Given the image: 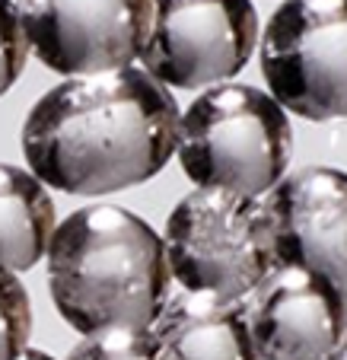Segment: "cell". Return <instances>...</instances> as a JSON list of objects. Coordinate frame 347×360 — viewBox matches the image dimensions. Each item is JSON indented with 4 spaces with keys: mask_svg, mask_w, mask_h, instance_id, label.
I'll return each instance as SVG.
<instances>
[{
    "mask_svg": "<svg viewBox=\"0 0 347 360\" xmlns=\"http://www.w3.org/2000/svg\"><path fill=\"white\" fill-rule=\"evenodd\" d=\"M178 105L147 70L74 77L32 105L22 153L41 185L80 198L153 179L176 153Z\"/></svg>",
    "mask_w": 347,
    "mask_h": 360,
    "instance_id": "obj_1",
    "label": "cell"
},
{
    "mask_svg": "<svg viewBox=\"0 0 347 360\" xmlns=\"http://www.w3.org/2000/svg\"><path fill=\"white\" fill-rule=\"evenodd\" d=\"M48 287L83 338L105 328H153L172 293L163 236L115 204L74 211L48 243Z\"/></svg>",
    "mask_w": 347,
    "mask_h": 360,
    "instance_id": "obj_2",
    "label": "cell"
},
{
    "mask_svg": "<svg viewBox=\"0 0 347 360\" xmlns=\"http://www.w3.org/2000/svg\"><path fill=\"white\" fill-rule=\"evenodd\" d=\"M176 157L195 188L265 198L290 166V118L265 89L220 83L178 115Z\"/></svg>",
    "mask_w": 347,
    "mask_h": 360,
    "instance_id": "obj_3",
    "label": "cell"
},
{
    "mask_svg": "<svg viewBox=\"0 0 347 360\" xmlns=\"http://www.w3.org/2000/svg\"><path fill=\"white\" fill-rule=\"evenodd\" d=\"M172 281L191 293L245 300L274 268V239L261 198L195 188L166 217Z\"/></svg>",
    "mask_w": 347,
    "mask_h": 360,
    "instance_id": "obj_4",
    "label": "cell"
},
{
    "mask_svg": "<svg viewBox=\"0 0 347 360\" xmlns=\"http://www.w3.org/2000/svg\"><path fill=\"white\" fill-rule=\"evenodd\" d=\"M258 55L284 112L309 122L347 118V0H284Z\"/></svg>",
    "mask_w": 347,
    "mask_h": 360,
    "instance_id": "obj_5",
    "label": "cell"
},
{
    "mask_svg": "<svg viewBox=\"0 0 347 360\" xmlns=\"http://www.w3.org/2000/svg\"><path fill=\"white\" fill-rule=\"evenodd\" d=\"M258 45L252 0H153L140 61L159 86L201 89L230 83Z\"/></svg>",
    "mask_w": 347,
    "mask_h": 360,
    "instance_id": "obj_6",
    "label": "cell"
},
{
    "mask_svg": "<svg viewBox=\"0 0 347 360\" xmlns=\"http://www.w3.org/2000/svg\"><path fill=\"white\" fill-rule=\"evenodd\" d=\"M29 51L64 77L122 70L140 58L153 0H20Z\"/></svg>",
    "mask_w": 347,
    "mask_h": 360,
    "instance_id": "obj_7",
    "label": "cell"
},
{
    "mask_svg": "<svg viewBox=\"0 0 347 360\" xmlns=\"http://www.w3.org/2000/svg\"><path fill=\"white\" fill-rule=\"evenodd\" d=\"M274 262L325 278L347 303V172L306 166L287 172L265 198Z\"/></svg>",
    "mask_w": 347,
    "mask_h": 360,
    "instance_id": "obj_8",
    "label": "cell"
},
{
    "mask_svg": "<svg viewBox=\"0 0 347 360\" xmlns=\"http://www.w3.org/2000/svg\"><path fill=\"white\" fill-rule=\"evenodd\" d=\"M242 306L258 360H328L347 326L344 297L325 278L280 262Z\"/></svg>",
    "mask_w": 347,
    "mask_h": 360,
    "instance_id": "obj_9",
    "label": "cell"
},
{
    "mask_svg": "<svg viewBox=\"0 0 347 360\" xmlns=\"http://www.w3.org/2000/svg\"><path fill=\"white\" fill-rule=\"evenodd\" d=\"M153 335L172 360H258L242 300L214 293H169Z\"/></svg>",
    "mask_w": 347,
    "mask_h": 360,
    "instance_id": "obj_10",
    "label": "cell"
},
{
    "mask_svg": "<svg viewBox=\"0 0 347 360\" xmlns=\"http://www.w3.org/2000/svg\"><path fill=\"white\" fill-rule=\"evenodd\" d=\"M55 201L20 166L0 163V268L10 274L35 268L55 233Z\"/></svg>",
    "mask_w": 347,
    "mask_h": 360,
    "instance_id": "obj_11",
    "label": "cell"
},
{
    "mask_svg": "<svg viewBox=\"0 0 347 360\" xmlns=\"http://www.w3.org/2000/svg\"><path fill=\"white\" fill-rule=\"evenodd\" d=\"M67 360H172L153 328H105L86 335Z\"/></svg>",
    "mask_w": 347,
    "mask_h": 360,
    "instance_id": "obj_12",
    "label": "cell"
},
{
    "mask_svg": "<svg viewBox=\"0 0 347 360\" xmlns=\"http://www.w3.org/2000/svg\"><path fill=\"white\" fill-rule=\"evenodd\" d=\"M32 303L16 274L0 268V360H16L29 347Z\"/></svg>",
    "mask_w": 347,
    "mask_h": 360,
    "instance_id": "obj_13",
    "label": "cell"
},
{
    "mask_svg": "<svg viewBox=\"0 0 347 360\" xmlns=\"http://www.w3.org/2000/svg\"><path fill=\"white\" fill-rule=\"evenodd\" d=\"M29 61V41L20 22V7L13 0H0V96L7 93Z\"/></svg>",
    "mask_w": 347,
    "mask_h": 360,
    "instance_id": "obj_14",
    "label": "cell"
},
{
    "mask_svg": "<svg viewBox=\"0 0 347 360\" xmlns=\"http://www.w3.org/2000/svg\"><path fill=\"white\" fill-rule=\"evenodd\" d=\"M328 360H347V326H344V335H341L338 347L332 351V357H328Z\"/></svg>",
    "mask_w": 347,
    "mask_h": 360,
    "instance_id": "obj_15",
    "label": "cell"
},
{
    "mask_svg": "<svg viewBox=\"0 0 347 360\" xmlns=\"http://www.w3.org/2000/svg\"><path fill=\"white\" fill-rule=\"evenodd\" d=\"M16 360H55V357H51V354H45V351H35V347H26V351H22Z\"/></svg>",
    "mask_w": 347,
    "mask_h": 360,
    "instance_id": "obj_16",
    "label": "cell"
}]
</instances>
